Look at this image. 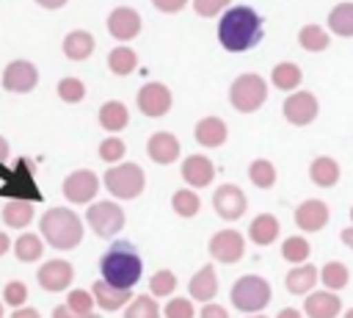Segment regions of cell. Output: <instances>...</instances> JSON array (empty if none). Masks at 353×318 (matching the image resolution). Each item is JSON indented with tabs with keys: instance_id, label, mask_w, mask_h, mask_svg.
I'll return each instance as SVG.
<instances>
[{
	"instance_id": "obj_1",
	"label": "cell",
	"mask_w": 353,
	"mask_h": 318,
	"mask_svg": "<svg viewBox=\"0 0 353 318\" xmlns=\"http://www.w3.org/2000/svg\"><path fill=\"white\" fill-rule=\"evenodd\" d=\"M262 39V17L251 6H232L223 11L221 25H218V41L229 53H243L259 44Z\"/></svg>"
},
{
	"instance_id": "obj_2",
	"label": "cell",
	"mask_w": 353,
	"mask_h": 318,
	"mask_svg": "<svg viewBox=\"0 0 353 318\" xmlns=\"http://www.w3.org/2000/svg\"><path fill=\"white\" fill-rule=\"evenodd\" d=\"M99 271H102V279L108 285L121 288V290H132V285L141 279L143 263H141V254L135 252V246L130 241H116L102 254Z\"/></svg>"
},
{
	"instance_id": "obj_3",
	"label": "cell",
	"mask_w": 353,
	"mask_h": 318,
	"mask_svg": "<svg viewBox=\"0 0 353 318\" xmlns=\"http://www.w3.org/2000/svg\"><path fill=\"white\" fill-rule=\"evenodd\" d=\"M41 232H44V241L55 249H74L83 241V224L66 207L47 210L41 216Z\"/></svg>"
},
{
	"instance_id": "obj_4",
	"label": "cell",
	"mask_w": 353,
	"mask_h": 318,
	"mask_svg": "<svg viewBox=\"0 0 353 318\" xmlns=\"http://www.w3.org/2000/svg\"><path fill=\"white\" fill-rule=\"evenodd\" d=\"M229 100H232V105H234L240 113H254V111H259L262 102L268 100V86H265V80H262L259 75L245 72V75H240V77L232 83Z\"/></svg>"
},
{
	"instance_id": "obj_5",
	"label": "cell",
	"mask_w": 353,
	"mask_h": 318,
	"mask_svg": "<svg viewBox=\"0 0 353 318\" xmlns=\"http://www.w3.org/2000/svg\"><path fill=\"white\" fill-rule=\"evenodd\" d=\"M143 183H146V177H143L141 166H135V163H121V166H113L105 171V185L119 199H135L143 191Z\"/></svg>"
},
{
	"instance_id": "obj_6",
	"label": "cell",
	"mask_w": 353,
	"mask_h": 318,
	"mask_svg": "<svg viewBox=\"0 0 353 318\" xmlns=\"http://www.w3.org/2000/svg\"><path fill=\"white\" fill-rule=\"evenodd\" d=\"M270 301V285L262 277H240L232 288V304L243 312H256Z\"/></svg>"
},
{
	"instance_id": "obj_7",
	"label": "cell",
	"mask_w": 353,
	"mask_h": 318,
	"mask_svg": "<svg viewBox=\"0 0 353 318\" xmlns=\"http://www.w3.org/2000/svg\"><path fill=\"white\" fill-rule=\"evenodd\" d=\"M0 196H14V199H25V202H36L41 199V191L36 188V180H33V166L28 158H19L17 166L11 169L6 185L0 188Z\"/></svg>"
},
{
	"instance_id": "obj_8",
	"label": "cell",
	"mask_w": 353,
	"mask_h": 318,
	"mask_svg": "<svg viewBox=\"0 0 353 318\" xmlns=\"http://www.w3.org/2000/svg\"><path fill=\"white\" fill-rule=\"evenodd\" d=\"M88 227L99 238H110L124 227V213L113 202H97V205L88 207Z\"/></svg>"
},
{
	"instance_id": "obj_9",
	"label": "cell",
	"mask_w": 353,
	"mask_h": 318,
	"mask_svg": "<svg viewBox=\"0 0 353 318\" xmlns=\"http://www.w3.org/2000/svg\"><path fill=\"white\" fill-rule=\"evenodd\" d=\"M138 111L143 113V116H165L168 111H171V91H168V86H163V83H146L141 91H138Z\"/></svg>"
},
{
	"instance_id": "obj_10",
	"label": "cell",
	"mask_w": 353,
	"mask_h": 318,
	"mask_svg": "<svg viewBox=\"0 0 353 318\" xmlns=\"http://www.w3.org/2000/svg\"><path fill=\"white\" fill-rule=\"evenodd\" d=\"M99 191V177L88 169H80V171H72L66 180H63V194L69 202L74 205H83V202H91Z\"/></svg>"
},
{
	"instance_id": "obj_11",
	"label": "cell",
	"mask_w": 353,
	"mask_h": 318,
	"mask_svg": "<svg viewBox=\"0 0 353 318\" xmlns=\"http://www.w3.org/2000/svg\"><path fill=\"white\" fill-rule=\"evenodd\" d=\"M39 83V69L30 61H11L3 72V88L14 91V94H25L30 88H36Z\"/></svg>"
},
{
	"instance_id": "obj_12",
	"label": "cell",
	"mask_w": 353,
	"mask_h": 318,
	"mask_svg": "<svg viewBox=\"0 0 353 318\" xmlns=\"http://www.w3.org/2000/svg\"><path fill=\"white\" fill-rule=\"evenodd\" d=\"M314 116H317V100H314V94H309V91H295V94H290V97L284 100V119H287L290 124L303 127V124L314 122Z\"/></svg>"
},
{
	"instance_id": "obj_13",
	"label": "cell",
	"mask_w": 353,
	"mask_h": 318,
	"mask_svg": "<svg viewBox=\"0 0 353 318\" xmlns=\"http://www.w3.org/2000/svg\"><path fill=\"white\" fill-rule=\"evenodd\" d=\"M108 30H110L113 39L130 41V39H135L138 30H141V14H138L135 8H130V6H119V8H113L110 17H108Z\"/></svg>"
},
{
	"instance_id": "obj_14",
	"label": "cell",
	"mask_w": 353,
	"mask_h": 318,
	"mask_svg": "<svg viewBox=\"0 0 353 318\" xmlns=\"http://www.w3.org/2000/svg\"><path fill=\"white\" fill-rule=\"evenodd\" d=\"M212 205H215V210H218L221 218L234 221L245 210V196H243V191L237 185H221L215 191V196H212Z\"/></svg>"
},
{
	"instance_id": "obj_15",
	"label": "cell",
	"mask_w": 353,
	"mask_h": 318,
	"mask_svg": "<svg viewBox=\"0 0 353 318\" xmlns=\"http://www.w3.org/2000/svg\"><path fill=\"white\" fill-rule=\"evenodd\" d=\"M210 254L221 263H237L243 257V238L234 230H221L210 241Z\"/></svg>"
},
{
	"instance_id": "obj_16",
	"label": "cell",
	"mask_w": 353,
	"mask_h": 318,
	"mask_svg": "<svg viewBox=\"0 0 353 318\" xmlns=\"http://www.w3.org/2000/svg\"><path fill=\"white\" fill-rule=\"evenodd\" d=\"M36 277H39V285L44 290H63L74 279V271H72V265L66 260H50V263H44L39 268Z\"/></svg>"
},
{
	"instance_id": "obj_17",
	"label": "cell",
	"mask_w": 353,
	"mask_h": 318,
	"mask_svg": "<svg viewBox=\"0 0 353 318\" xmlns=\"http://www.w3.org/2000/svg\"><path fill=\"white\" fill-rule=\"evenodd\" d=\"M182 177H185L188 185L204 188V185L212 183L215 166H212V160L204 158V155H190V158H185V163H182Z\"/></svg>"
},
{
	"instance_id": "obj_18",
	"label": "cell",
	"mask_w": 353,
	"mask_h": 318,
	"mask_svg": "<svg viewBox=\"0 0 353 318\" xmlns=\"http://www.w3.org/2000/svg\"><path fill=\"white\" fill-rule=\"evenodd\" d=\"M328 221V207L320 202V199H306L298 210H295V224L306 232H314L320 227H325Z\"/></svg>"
},
{
	"instance_id": "obj_19",
	"label": "cell",
	"mask_w": 353,
	"mask_h": 318,
	"mask_svg": "<svg viewBox=\"0 0 353 318\" xmlns=\"http://www.w3.org/2000/svg\"><path fill=\"white\" fill-rule=\"evenodd\" d=\"M146 152L154 163H174L179 155V141L171 133H154L146 144Z\"/></svg>"
},
{
	"instance_id": "obj_20",
	"label": "cell",
	"mask_w": 353,
	"mask_h": 318,
	"mask_svg": "<svg viewBox=\"0 0 353 318\" xmlns=\"http://www.w3.org/2000/svg\"><path fill=\"white\" fill-rule=\"evenodd\" d=\"M196 141L204 147H221L226 141V122L218 116H204L196 124Z\"/></svg>"
},
{
	"instance_id": "obj_21",
	"label": "cell",
	"mask_w": 353,
	"mask_h": 318,
	"mask_svg": "<svg viewBox=\"0 0 353 318\" xmlns=\"http://www.w3.org/2000/svg\"><path fill=\"white\" fill-rule=\"evenodd\" d=\"M91 296H94V301H97L102 310H119V307H124V304H127V299H130V290L113 288V285H108L105 279H99V282L94 285Z\"/></svg>"
},
{
	"instance_id": "obj_22",
	"label": "cell",
	"mask_w": 353,
	"mask_h": 318,
	"mask_svg": "<svg viewBox=\"0 0 353 318\" xmlns=\"http://www.w3.org/2000/svg\"><path fill=\"white\" fill-rule=\"evenodd\" d=\"M63 53L66 58L72 61H85L91 53H94V36L88 30H72L66 39H63Z\"/></svg>"
},
{
	"instance_id": "obj_23",
	"label": "cell",
	"mask_w": 353,
	"mask_h": 318,
	"mask_svg": "<svg viewBox=\"0 0 353 318\" xmlns=\"http://www.w3.org/2000/svg\"><path fill=\"white\" fill-rule=\"evenodd\" d=\"M127 122H130V111H127V105H124V102L110 100V102H105V105L99 108V124H102L105 130H110V133L124 130V127H127Z\"/></svg>"
},
{
	"instance_id": "obj_24",
	"label": "cell",
	"mask_w": 353,
	"mask_h": 318,
	"mask_svg": "<svg viewBox=\"0 0 353 318\" xmlns=\"http://www.w3.org/2000/svg\"><path fill=\"white\" fill-rule=\"evenodd\" d=\"M270 80H273L276 88H281V91H292V88H298V83L303 80V75H301V66H298V64L284 61V64H276V66H273Z\"/></svg>"
},
{
	"instance_id": "obj_25",
	"label": "cell",
	"mask_w": 353,
	"mask_h": 318,
	"mask_svg": "<svg viewBox=\"0 0 353 318\" xmlns=\"http://www.w3.org/2000/svg\"><path fill=\"white\" fill-rule=\"evenodd\" d=\"M248 232H251V241H254V243L268 246V243H273V241H276V235H279V221H276L273 216L262 213V216H256V218L251 221Z\"/></svg>"
},
{
	"instance_id": "obj_26",
	"label": "cell",
	"mask_w": 353,
	"mask_h": 318,
	"mask_svg": "<svg viewBox=\"0 0 353 318\" xmlns=\"http://www.w3.org/2000/svg\"><path fill=\"white\" fill-rule=\"evenodd\" d=\"M215 290H218L215 271H212V265H204V268L190 279V296L199 299V301H207V299L215 296Z\"/></svg>"
},
{
	"instance_id": "obj_27",
	"label": "cell",
	"mask_w": 353,
	"mask_h": 318,
	"mask_svg": "<svg viewBox=\"0 0 353 318\" xmlns=\"http://www.w3.org/2000/svg\"><path fill=\"white\" fill-rule=\"evenodd\" d=\"M306 312L312 318H334L339 312V299L334 293H312L306 299Z\"/></svg>"
},
{
	"instance_id": "obj_28",
	"label": "cell",
	"mask_w": 353,
	"mask_h": 318,
	"mask_svg": "<svg viewBox=\"0 0 353 318\" xmlns=\"http://www.w3.org/2000/svg\"><path fill=\"white\" fill-rule=\"evenodd\" d=\"M328 28H331V33L350 39L353 36V3L334 6V11L328 14Z\"/></svg>"
},
{
	"instance_id": "obj_29",
	"label": "cell",
	"mask_w": 353,
	"mask_h": 318,
	"mask_svg": "<svg viewBox=\"0 0 353 318\" xmlns=\"http://www.w3.org/2000/svg\"><path fill=\"white\" fill-rule=\"evenodd\" d=\"M309 174H312V183L328 188L339 180V166H336L334 158H314L312 166H309Z\"/></svg>"
},
{
	"instance_id": "obj_30",
	"label": "cell",
	"mask_w": 353,
	"mask_h": 318,
	"mask_svg": "<svg viewBox=\"0 0 353 318\" xmlns=\"http://www.w3.org/2000/svg\"><path fill=\"white\" fill-rule=\"evenodd\" d=\"M30 218H33V207H30V202H25V199H11L8 205H6V210H3V221L8 224V227H28L30 224Z\"/></svg>"
},
{
	"instance_id": "obj_31",
	"label": "cell",
	"mask_w": 353,
	"mask_h": 318,
	"mask_svg": "<svg viewBox=\"0 0 353 318\" xmlns=\"http://www.w3.org/2000/svg\"><path fill=\"white\" fill-rule=\"evenodd\" d=\"M328 41H331V36H328L320 25H303L301 33H298V44H301L303 50H309V53H320V50H325Z\"/></svg>"
},
{
	"instance_id": "obj_32",
	"label": "cell",
	"mask_w": 353,
	"mask_h": 318,
	"mask_svg": "<svg viewBox=\"0 0 353 318\" xmlns=\"http://www.w3.org/2000/svg\"><path fill=\"white\" fill-rule=\"evenodd\" d=\"M108 66H110L113 75H130L138 66V58H135V53L130 47H116L108 55Z\"/></svg>"
},
{
	"instance_id": "obj_33",
	"label": "cell",
	"mask_w": 353,
	"mask_h": 318,
	"mask_svg": "<svg viewBox=\"0 0 353 318\" xmlns=\"http://www.w3.org/2000/svg\"><path fill=\"white\" fill-rule=\"evenodd\" d=\"M314 282H317V268L314 265H301V268H292L287 274V288L292 293H306Z\"/></svg>"
},
{
	"instance_id": "obj_34",
	"label": "cell",
	"mask_w": 353,
	"mask_h": 318,
	"mask_svg": "<svg viewBox=\"0 0 353 318\" xmlns=\"http://www.w3.org/2000/svg\"><path fill=\"white\" fill-rule=\"evenodd\" d=\"M248 177H251V183L256 185V188H270L273 183H276V169H273V163L270 160H254L251 166H248Z\"/></svg>"
},
{
	"instance_id": "obj_35",
	"label": "cell",
	"mask_w": 353,
	"mask_h": 318,
	"mask_svg": "<svg viewBox=\"0 0 353 318\" xmlns=\"http://www.w3.org/2000/svg\"><path fill=\"white\" fill-rule=\"evenodd\" d=\"M171 205H174V210L182 216V218H190V216H196L199 213V207H201V202H199V196L193 194V191H176L174 196H171Z\"/></svg>"
},
{
	"instance_id": "obj_36",
	"label": "cell",
	"mask_w": 353,
	"mask_h": 318,
	"mask_svg": "<svg viewBox=\"0 0 353 318\" xmlns=\"http://www.w3.org/2000/svg\"><path fill=\"white\" fill-rule=\"evenodd\" d=\"M17 257L22 260V263H33V260H39L41 257V238L39 235H19V241H17Z\"/></svg>"
},
{
	"instance_id": "obj_37",
	"label": "cell",
	"mask_w": 353,
	"mask_h": 318,
	"mask_svg": "<svg viewBox=\"0 0 353 318\" xmlns=\"http://www.w3.org/2000/svg\"><path fill=\"white\" fill-rule=\"evenodd\" d=\"M124 318H160L157 301H154V299H149V296H138V299L127 307Z\"/></svg>"
},
{
	"instance_id": "obj_38",
	"label": "cell",
	"mask_w": 353,
	"mask_h": 318,
	"mask_svg": "<svg viewBox=\"0 0 353 318\" xmlns=\"http://www.w3.org/2000/svg\"><path fill=\"white\" fill-rule=\"evenodd\" d=\"M58 97H61L63 102H80V100L85 97L83 80H77V77H63V80L58 83Z\"/></svg>"
},
{
	"instance_id": "obj_39",
	"label": "cell",
	"mask_w": 353,
	"mask_h": 318,
	"mask_svg": "<svg viewBox=\"0 0 353 318\" xmlns=\"http://www.w3.org/2000/svg\"><path fill=\"white\" fill-rule=\"evenodd\" d=\"M281 254L287 257V260H292V263H301V260H306L309 257V243L303 241V238H287L284 241V246H281Z\"/></svg>"
},
{
	"instance_id": "obj_40",
	"label": "cell",
	"mask_w": 353,
	"mask_h": 318,
	"mask_svg": "<svg viewBox=\"0 0 353 318\" xmlns=\"http://www.w3.org/2000/svg\"><path fill=\"white\" fill-rule=\"evenodd\" d=\"M320 277H323V282H325L328 288H345V285H347V268H345L342 263H328Z\"/></svg>"
},
{
	"instance_id": "obj_41",
	"label": "cell",
	"mask_w": 353,
	"mask_h": 318,
	"mask_svg": "<svg viewBox=\"0 0 353 318\" xmlns=\"http://www.w3.org/2000/svg\"><path fill=\"white\" fill-rule=\"evenodd\" d=\"M124 152H127V147H124V141H121V138H105V141L99 144V158H102V160H108V163L121 160V158H124Z\"/></svg>"
},
{
	"instance_id": "obj_42",
	"label": "cell",
	"mask_w": 353,
	"mask_h": 318,
	"mask_svg": "<svg viewBox=\"0 0 353 318\" xmlns=\"http://www.w3.org/2000/svg\"><path fill=\"white\" fill-rule=\"evenodd\" d=\"M149 288L154 296H168L174 288H176V277L171 271H157L152 279H149Z\"/></svg>"
},
{
	"instance_id": "obj_43",
	"label": "cell",
	"mask_w": 353,
	"mask_h": 318,
	"mask_svg": "<svg viewBox=\"0 0 353 318\" xmlns=\"http://www.w3.org/2000/svg\"><path fill=\"white\" fill-rule=\"evenodd\" d=\"M66 304H69V310H74L77 315H91V304H94V296H88V290H72Z\"/></svg>"
},
{
	"instance_id": "obj_44",
	"label": "cell",
	"mask_w": 353,
	"mask_h": 318,
	"mask_svg": "<svg viewBox=\"0 0 353 318\" xmlns=\"http://www.w3.org/2000/svg\"><path fill=\"white\" fill-rule=\"evenodd\" d=\"M165 318H193V304L188 299H171L165 304Z\"/></svg>"
},
{
	"instance_id": "obj_45",
	"label": "cell",
	"mask_w": 353,
	"mask_h": 318,
	"mask_svg": "<svg viewBox=\"0 0 353 318\" xmlns=\"http://www.w3.org/2000/svg\"><path fill=\"white\" fill-rule=\"evenodd\" d=\"M3 299H6L8 304L19 307V304L28 299V288H25V282H8L6 290H3Z\"/></svg>"
},
{
	"instance_id": "obj_46",
	"label": "cell",
	"mask_w": 353,
	"mask_h": 318,
	"mask_svg": "<svg viewBox=\"0 0 353 318\" xmlns=\"http://www.w3.org/2000/svg\"><path fill=\"white\" fill-rule=\"evenodd\" d=\"M226 6H229V0H193V8L199 17H215Z\"/></svg>"
},
{
	"instance_id": "obj_47",
	"label": "cell",
	"mask_w": 353,
	"mask_h": 318,
	"mask_svg": "<svg viewBox=\"0 0 353 318\" xmlns=\"http://www.w3.org/2000/svg\"><path fill=\"white\" fill-rule=\"evenodd\" d=\"M157 11H165V14H176L188 6V0H152Z\"/></svg>"
},
{
	"instance_id": "obj_48",
	"label": "cell",
	"mask_w": 353,
	"mask_h": 318,
	"mask_svg": "<svg viewBox=\"0 0 353 318\" xmlns=\"http://www.w3.org/2000/svg\"><path fill=\"white\" fill-rule=\"evenodd\" d=\"M6 158H8V141L0 135V177L3 180H8V174H11V169H6Z\"/></svg>"
},
{
	"instance_id": "obj_49",
	"label": "cell",
	"mask_w": 353,
	"mask_h": 318,
	"mask_svg": "<svg viewBox=\"0 0 353 318\" xmlns=\"http://www.w3.org/2000/svg\"><path fill=\"white\" fill-rule=\"evenodd\" d=\"M201 318H229V315H226V310H223V307H218V304H204Z\"/></svg>"
},
{
	"instance_id": "obj_50",
	"label": "cell",
	"mask_w": 353,
	"mask_h": 318,
	"mask_svg": "<svg viewBox=\"0 0 353 318\" xmlns=\"http://www.w3.org/2000/svg\"><path fill=\"white\" fill-rule=\"evenodd\" d=\"M52 318H91V315H77L74 310H69V304H61L52 310Z\"/></svg>"
},
{
	"instance_id": "obj_51",
	"label": "cell",
	"mask_w": 353,
	"mask_h": 318,
	"mask_svg": "<svg viewBox=\"0 0 353 318\" xmlns=\"http://www.w3.org/2000/svg\"><path fill=\"white\" fill-rule=\"evenodd\" d=\"M11 318H39V312H36V310H30V307H25V310H17Z\"/></svg>"
},
{
	"instance_id": "obj_52",
	"label": "cell",
	"mask_w": 353,
	"mask_h": 318,
	"mask_svg": "<svg viewBox=\"0 0 353 318\" xmlns=\"http://www.w3.org/2000/svg\"><path fill=\"white\" fill-rule=\"evenodd\" d=\"M41 8H61V6H66V0H36Z\"/></svg>"
},
{
	"instance_id": "obj_53",
	"label": "cell",
	"mask_w": 353,
	"mask_h": 318,
	"mask_svg": "<svg viewBox=\"0 0 353 318\" xmlns=\"http://www.w3.org/2000/svg\"><path fill=\"white\" fill-rule=\"evenodd\" d=\"M8 246H11L8 235H6V232H0V254H6V252H8Z\"/></svg>"
},
{
	"instance_id": "obj_54",
	"label": "cell",
	"mask_w": 353,
	"mask_h": 318,
	"mask_svg": "<svg viewBox=\"0 0 353 318\" xmlns=\"http://www.w3.org/2000/svg\"><path fill=\"white\" fill-rule=\"evenodd\" d=\"M342 241H345V243L353 249V227H350V230H342Z\"/></svg>"
},
{
	"instance_id": "obj_55",
	"label": "cell",
	"mask_w": 353,
	"mask_h": 318,
	"mask_svg": "<svg viewBox=\"0 0 353 318\" xmlns=\"http://www.w3.org/2000/svg\"><path fill=\"white\" fill-rule=\"evenodd\" d=\"M279 318H301V312L298 310H281Z\"/></svg>"
},
{
	"instance_id": "obj_56",
	"label": "cell",
	"mask_w": 353,
	"mask_h": 318,
	"mask_svg": "<svg viewBox=\"0 0 353 318\" xmlns=\"http://www.w3.org/2000/svg\"><path fill=\"white\" fill-rule=\"evenodd\" d=\"M345 318H353V310H350V312H347V315H345Z\"/></svg>"
},
{
	"instance_id": "obj_57",
	"label": "cell",
	"mask_w": 353,
	"mask_h": 318,
	"mask_svg": "<svg viewBox=\"0 0 353 318\" xmlns=\"http://www.w3.org/2000/svg\"><path fill=\"white\" fill-rule=\"evenodd\" d=\"M0 318H3V304H0Z\"/></svg>"
},
{
	"instance_id": "obj_58",
	"label": "cell",
	"mask_w": 353,
	"mask_h": 318,
	"mask_svg": "<svg viewBox=\"0 0 353 318\" xmlns=\"http://www.w3.org/2000/svg\"><path fill=\"white\" fill-rule=\"evenodd\" d=\"M350 216H353V210H350Z\"/></svg>"
},
{
	"instance_id": "obj_59",
	"label": "cell",
	"mask_w": 353,
	"mask_h": 318,
	"mask_svg": "<svg viewBox=\"0 0 353 318\" xmlns=\"http://www.w3.org/2000/svg\"><path fill=\"white\" fill-rule=\"evenodd\" d=\"M256 318H262V315H256Z\"/></svg>"
}]
</instances>
